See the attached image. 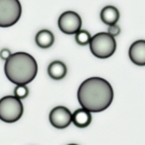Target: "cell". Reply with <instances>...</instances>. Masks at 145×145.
Listing matches in <instances>:
<instances>
[{"instance_id": "cell-1", "label": "cell", "mask_w": 145, "mask_h": 145, "mask_svg": "<svg viewBox=\"0 0 145 145\" xmlns=\"http://www.w3.org/2000/svg\"><path fill=\"white\" fill-rule=\"evenodd\" d=\"M113 89L105 79L93 76L86 79L79 86L77 99L79 104L91 113L104 111L113 100Z\"/></svg>"}, {"instance_id": "cell-2", "label": "cell", "mask_w": 145, "mask_h": 145, "mask_svg": "<svg viewBox=\"0 0 145 145\" xmlns=\"http://www.w3.org/2000/svg\"><path fill=\"white\" fill-rule=\"evenodd\" d=\"M38 70V63L35 58L25 52L11 54L4 64L6 76L16 85L31 83L36 76Z\"/></svg>"}, {"instance_id": "cell-3", "label": "cell", "mask_w": 145, "mask_h": 145, "mask_svg": "<svg viewBox=\"0 0 145 145\" xmlns=\"http://www.w3.org/2000/svg\"><path fill=\"white\" fill-rule=\"evenodd\" d=\"M89 47L91 53L100 59H106L115 53L117 43L115 37L108 33L101 32L91 37Z\"/></svg>"}, {"instance_id": "cell-4", "label": "cell", "mask_w": 145, "mask_h": 145, "mask_svg": "<svg viewBox=\"0 0 145 145\" xmlns=\"http://www.w3.org/2000/svg\"><path fill=\"white\" fill-rule=\"evenodd\" d=\"M24 113L21 99L15 96H6L0 99V120L7 123H16Z\"/></svg>"}, {"instance_id": "cell-5", "label": "cell", "mask_w": 145, "mask_h": 145, "mask_svg": "<svg viewBox=\"0 0 145 145\" xmlns=\"http://www.w3.org/2000/svg\"><path fill=\"white\" fill-rule=\"evenodd\" d=\"M22 14L19 0H0V27L8 28L15 25Z\"/></svg>"}, {"instance_id": "cell-6", "label": "cell", "mask_w": 145, "mask_h": 145, "mask_svg": "<svg viewBox=\"0 0 145 145\" xmlns=\"http://www.w3.org/2000/svg\"><path fill=\"white\" fill-rule=\"evenodd\" d=\"M82 21L75 11H67L62 13L58 19V27L63 33L73 35L81 30Z\"/></svg>"}, {"instance_id": "cell-7", "label": "cell", "mask_w": 145, "mask_h": 145, "mask_svg": "<svg viewBox=\"0 0 145 145\" xmlns=\"http://www.w3.org/2000/svg\"><path fill=\"white\" fill-rule=\"evenodd\" d=\"M49 120L55 128H67L72 123V113L65 106H57L50 113Z\"/></svg>"}, {"instance_id": "cell-8", "label": "cell", "mask_w": 145, "mask_h": 145, "mask_svg": "<svg viewBox=\"0 0 145 145\" xmlns=\"http://www.w3.org/2000/svg\"><path fill=\"white\" fill-rule=\"evenodd\" d=\"M129 57L135 65L145 66V40H138L130 45Z\"/></svg>"}, {"instance_id": "cell-9", "label": "cell", "mask_w": 145, "mask_h": 145, "mask_svg": "<svg viewBox=\"0 0 145 145\" xmlns=\"http://www.w3.org/2000/svg\"><path fill=\"white\" fill-rule=\"evenodd\" d=\"M91 113L86 109L82 108L72 113V123L77 127L85 128L91 123Z\"/></svg>"}, {"instance_id": "cell-10", "label": "cell", "mask_w": 145, "mask_h": 145, "mask_svg": "<svg viewBox=\"0 0 145 145\" xmlns=\"http://www.w3.org/2000/svg\"><path fill=\"white\" fill-rule=\"evenodd\" d=\"M48 73L50 77L55 80L62 79L67 73V68L64 62L55 60L51 62L48 67Z\"/></svg>"}, {"instance_id": "cell-11", "label": "cell", "mask_w": 145, "mask_h": 145, "mask_svg": "<svg viewBox=\"0 0 145 145\" xmlns=\"http://www.w3.org/2000/svg\"><path fill=\"white\" fill-rule=\"evenodd\" d=\"M101 21L108 25L116 24L120 18V12L113 6H106L101 10L100 14Z\"/></svg>"}, {"instance_id": "cell-12", "label": "cell", "mask_w": 145, "mask_h": 145, "mask_svg": "<svg viewBox=\"0 0 145 145\" xmlns=\"http://www.w3.org/2000/svg\"><path fill=\"white\" fill-rule=\"evenodd\" d=\"M35 43L42 49H48L53 45L55 36L50 31L43 29L37 33L35 35Z\"/></svg>"}, {"instance_id": "cell-13", "label": "cell", "mask_w": 145, "mask_h": 145, "mask_svg": "<svg viewBox=\"0 0 145 145\" xmlns=\"http://www.w3.org/2000/svg\"><path fill=\"white\" fill-rule=\"evenodd\" d=\"M91 39V35L89 33V31L86 30H79L78 32L75 33L76 42L82 46L89 44Z\"/></svg>"}, {"instance_id": "cell-14", "label": "cell", "mask_w": 145, "mask_h": 145, "mask_svg": "<svg viewBox=\"0 0 145 145\" xmlns=\"http://www.w3.org/2000/svg\"><path fill=\"white\" fill-rule=\"evenodd\" d=\"M28 93L29 90L26 85H16L14 89V96L21 100L25 99L28 96Z\"/></svg>"}, {"instance_id": "cell-15", "label": "cell", "mask_w": 145, "mask_h": 145, "mask_svg": "<svg viewBox=\"0 0 145 145\" xmlns=\"http://www.w3.org/2000/svg\"><path fill=\"white\" fill-rule=\"evenodd\" d=\"M120 28L119 25H116V24H113V25H110L108 26V32L110 35L113 37H116L120 33Z\"/></svg>"}, {"instance_id": "cell-16", "label": "cell", "mask_w": 145, "mask_h": 145, "mask_svg": "<svg viewBox=\"0 0 145 145\" xmlns=\"http://www.w3.org/2000/svg\"><path fill=\"white\" fill-rule=\"evenodd\" d=\"M11 54L12 53H11L10 50L7 49V48H4L0 51V58L3 60H7Z\"/></svg>"}]
</instances>
